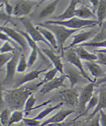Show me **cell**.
<instances>
[{"label":"cell","mask_w":106,"mask_h":126,"mask_svg":"<svg viewBox=\"0 0 106 126\" xmlns=\"http://www.w3.org/2000/svg\"><path fill=\"white\" fill-rule=\"evenodd\" d=\"M20 20L26 29L27 33L28 34H30V36L34 41L35 42L40 41L44 42L50 48V49H52L53 47L45 39L40 32L36 29V28L33 25L32 23L29 19H28L26 18L21 17L20 18Z\"/></svg>","instance_id":"obj_4"},{"label":"cell","mask_w":106,"mask_h":126,"mask_svg":"<svg viewBox=\"0 0 106 126\" xmlns=\"http://www.w3.org/2000/svg\"><path fill=\"white\" fill-rule=\"evenodd\" d=\"M17 31L19 32L20 34H21L26 38V39L28 43V45H29V46L32 48V49H37L39 51H41L40 49V48H38V47L37 46V44H36V42L32 39L30 36H29V34H28L27 32H26L25 31H23L22 30H17Z\"/></svg>","instance_id":"obj_33"},{"label":"cell","mask_w":106,"mask_h":126,"mask_svg":"<svg viewBox=\"0 0 106 126\" xmlns=\"http://www.w3.org/2000/svg\"><path fill=\"white\" fill-rule=\"evenodd\" d=\"M102 90H104V91H106V87H103V89H102Z\"/></svg>","instance_id":"obj_48"},{"label":"cell","mask_w":106,"mask_h":126,"mask_svg":"<svg viewBox=\"0 0 106 126\" xmlns=\"http://www.w3.org/2000/svg\"><path fill=\"white\" fill-rule=\"evenodd\" d=\"M23 111L21 110H15L11 115L8 126H11L15 123H18L23 119Z\"/></svg>","instance_id":"obj_28"},{"label":"cell","mask_w":106,"mask_h":126,"mask_svg":"<svg viewBox=\"0 0 106 126\" xmlns=\"http://www.w3.org/2000/svg\"><path fill=\"white\" fill-rule=\"evenodd\" d=\"M100 116L99 113H98L93 118L89 120V123L88 124L87 126H100Z\"/></svg>","instance_id":"obj_40"},{"label":"cell","mask_w":106,"mask_h":126,"mask_svg":"<svg viewBox=\"0 0 106 126\" xmlns=\"http://www.w3.org/2000/svg\"><path fill=\"white\" fill-rule=\"evenodd\" d=\"M41 65V64L38 66V67L37 69L30 72V73H28L26 74L25 76H23L22 77H21V78L19 79L16 83L15 86H14V88H20L22 85L27 83V82L31 81L36 79L39 78V75L41 73L46 71L48 67L51 65V64L47 66L46 68L40 70L39 69L40 68Z\"/></svg>","instance_id":"obj_13"},{"label":"cell","mask_w":106,"mask_h":126,"mask_svg":"<svg viewBox=\"0 0 106 126\" xmlns=\"http://www.w3.org/2000/svg\"><path fill=\"white\" fill-rule=\"evenodd\" d=\"M100 116V122L102 126H106V113L103 110H100L99 112Z\"/></svg>","instance_id":"obj_42"},{"label":"cell","mask_w":106,"mask_h":126,"mask_svg":"<svg viewBox=\"0 0 106 126\" xmlns=\"http://www.w3.org/2000/svg\"><path fill=\"white\" fill-rule=\"evenodd\" d=\"M33 4L31 2L21 1L17 3L13 7V15L17 17H21L26 15L31 11Z\"/></svg>","instance_id":"obj_16"},{"label":"cell","mask_w":106,"mask_h":126,"mask_svg":"<svg viewBox=\"0 0 106 126\" xmlns=\"http://www.w3.org/2000/svg\"><path fill=\"white\" fill-rule=\"evenodd\" d=\"M65 57L67 61H68L70 63L76 66L79 70V71L81 73L82 75L85 79L89 81L90 83H96L94 80L90 78V77H89L88 74L85 72L80 58L79 57L78 55L76 54V52L74 51V49L71 48V49L66 50V51L64 52V57Z\"/></svg>","instance_id":"obj_5"},{"label":"cell","mask_w":106,"mask_h":126,"mask_svg":"<svg viewBox=\"0 0 106 126\" xmlns=\"http://www.w3.org/2000/svg\"><path fill=\"white\" fill-rule=\"evenodd\" d=\"M99 1L98 0H91L90 2L92 4V10L93 12L95 14V12L97 10L99 4Z\"/></svg>","instance_id":"obj_43"},{"label":"cell","mask_w":106,"mask_h":126,"mask_svg":"<svg viewBox=\"0 0 106 126\" xmlns=\"http://www.w3.org/2000/svg\"><path fill=\"white\" fill-rule=\"evenodd\" d=\"M95 83H90L86 85L82 90L79 100V108L82 113H83L86 108V104L89 102V101L92 98L93 95V91Z\"/></svg>","instance_id":"obj_10"},{"label":"cell","mask_w":106,"mask_h":126,"mask_svg":"<svg viewBox=\"0 0 106 126\" xmlns=\"http://www.w3.org/2000/svg\"><path fill=\"white\" fill-rule=\"evenodd\" d=\"M76 17L85 20H89V19H95L96 16L88 6L82 5L76 11Z\"/></svg>","instance_id":"obj_22"},{"label":"cell","mask_w":106,"mask_h":126,"mask_svg":"<svg viewBox=\"0 0 106 126\" xmlns=\"http://www.w3.org/2000/svg\"><path fill=\"white\" fill-rule=\"evenodd\" d=\"M84 64L85 67L90 72L91 74L94 77V79L95 82L97 81V79L103 78L106 76V74L104 70L97 63L94 61H84Z\"/></svg>","instance_id":"obj_17"},{"label":"cell","mask_w":106,"mask_h":126,"mask_svg":"<svg viewBox=\"0 0 106 126\" xmlns=\"http://www.w3.org/2000/svg\"><path fill=\"white\" fill-rule=\"evenodd\" d=\"M58 72H59L58 70H57L56 68L52 69L50 71L47 72L45 74L44 79H43L39 83H38L36 85L37 88L42 85H44L46 83H48V82H49L51 80L53 79L55 77V76H56L57 73Z\"/></svg>","instance_id":"obj_27"},{"label":"cell","mask_w":106,"mask_h":126,"mask_svg":"<svg viewBox=\"0 0 106 126\" xmlns=\"http://www.w3.org/2000/svg\"><path fill=\"white\" fill-rule=\"evenodd\" d=\"M27 66V63L26 62V56L23 54L21 55L20 59L17 66V72L22 73L25 72Z\"/></svg>","instance_id":"obj_35"},{"label":"cell","mask_w":106,"mask_h":126,"mask_svg":"<svg viewBox=\"0 0 106 126\" xmlns=\"http://www.w3.org/2000/svg\"><path fill=\"white\" fill-rule=\"evenodd\" d=\"M67 78L66 75H61L60 77H55L51 81L48 82L42 86L40 93L42 94H45L53 90L58 89L60 87H66L64 80Z\"/></svg>","instance_id":"obj_12"},{"label":"cell","mask_w":106,"mask_h":126,"mask_svg":"<svg viewBox=\"0 0 106 126\" xmlns=\"http://www.w3.org/2000/svg\"><path fill=\"white\" fill-rule=\"evenodd\" d=\"M13 54L12 52L1 54V55H0V68L2 69V67L5 64H7L12 59Z\"/></svg>","instance_id":"obj_34"},{"label":"cell","mask_w":106,"mask_h":126,"mask_svg":"<svg viewBox=\"0 0 106 126\" xmlns=\"http://www.w3.org/2000/svg\"><path fill=\"white\" fill-rule=\"evenodd\" d=\"M38 54H39L41 56V57L42 58V59L44 61H46L45 60L46 58H45L44 55H42V52L41 51H39L37 49H34L32 50V52L30 56V58H28V60L27 61V66L31 67L34 64V63L37 60Z\"/></svg>","instance_id":"obj_31"},{"label":"cell","mask_w":106,"mask_h":126,"mask_svg":"<svg viewBox=\"0 0 106 126\" xmlns=\"http://www.w3.org/2000/svg\"><path fill=\"white\" fill-rule=\"evenodd\" d=\"M19 52L16 51L13 54L12 59L6 64V75L2 81L3 84H9L12 83L15 77L17 65L19 60Z\"/></svg>","instance_id":"obj_9"},{"label":"cell","mask_w":106,"mask_h":126,"mask_svg":"<svg viewBox=\"0 0 106 126\" xmlns=\"http://www.w3.org/2000/svg\"><path fill=\"white\" fill-rule=\"evenodd\" d=\"M63 105H64V103L62 101H61L59 103H57V104L54 105V106L48 107V108H46V109H45L44 110L41 111V112L38 115H37L36 117H34L33 119H34L35 120H40L44 118H45L46 116H47L48 114L51 113L53 110L60 108L61 106H62Z\"/></svg>","instance_id":"obj_26"},{"label":"cell","mask_w":106,"mask_h":126,"mask_svg":"<svg viewBox=\"0 0 106 126\" xmlns=\"http://www.w3.org/2000/svg\"><path fill=\"white\" fill-rule=\"evenodd\" d=\"M22 121L26 126H40L41 124L40 120H35L33 118H23Z\"/></svg>","instance_id":"obj_37"},{"label":"cell","mask_w":106,"mask_h":126,"mask_svg":"<svg viewBox=\"0 0 106 126\" xmlns=\"http://www.w3.org/2000/svg\"><path fill=\"white\" fill-rule=\"evenodd\" d=\"M47 126H64V124L63 123H52L48 124Z\"/></svg>","instance_id":"obj_45"},{"label":"cell","mask_w":106,"mask_h":126,"mask_svg":"<svg viewBox=\"0 0 106 126\" xmlns=\"http://www.w3.org/2000/svg\"><path fill=\"white\" fill-rule=\"evenodd\" d=\"M11 115V110L9 109H5L2 111L0 115V120L3 126H8Z\"/></svg>","instance_id":"obj_30"},{"label":"cell","mask_w":106,"mask_h":126,"mask_svg":"<svg viewBox=\"0 0 106 126\" xmlns=\"http://www.w3.org/2000/svg\"><path fill=\"white\" fill-rule=\"evenodd\" d=\"M98 32L97 30H91L89 31H81L78 34L71 36V37L73 38V42L69 45L64 48V51L71 49L73 47L85 43L86 41L95 37L98 34Z\"/></svg>","instance_id":"obj_6"},{"label":"cell","mask_w":106,"mask_h":126,"mask_svg":"<svg viewBox=\"0 0 106 126\" xmlns=\"http://www.w3.org/2000/svg\"><path fill=\"white\" fill-rule=\"evenodd\" d=\"M3 4L5 5V8L6 13L8 17V21L11 19L12 15H13V7L12 6V5L9 3L8 1H4Z\"/></svg>","instance_id":"obj_38"},{"label":"cell","mask_w":106,"mask_h":126,"mask_svg":"<svg viewBox=\"0 0 106 126\" xmlns=\"http://www.w3.org/2000/svg\"><path fill=\"white\" fill-rule=\"evenodd\" d=\"M36 100L37 99L34 96V93L32 94L27 100L25 106V108H24V110H23V113H25V115L26 117V116H28L31 114L32 110H35L36 109H39L43 106H45L47 105L48 103H50L51 101V100H49L45 102L42 103V104L36 106V107L34 108V106L36 103Z\"/></svg>","instance_id":"obj_19"},{"label":"cell","mask_w":106,"mask_h":126,"mask_svg":"<svg viewBox=\"0 0 106 126\" xmlns=\"http://www.w3.org/2000/svg\"><path fill=\"white\" fill-rule=\"evenodd\" d=\"M74 113H75V110H73L68 109L61 110L52 117L45 120L40 126H47L48 124L52 123H61L63 122L67 116Z\"/></svg>","instance_id":"obj_15"},{"label":"cell","mask_w":106,"mask_h":126,"mask_svg":"<svg viewBox=\"0 0 106 126\" xmlns=\"http://www.w3.org/2000/svg\"><path fill=\"white\" fill-rule=\"evenodd\" d=\"M106 76L105 77H103V78L98 79L95 83V85L96 86H98L99 85L102 84H106Z\"/></svg>","instance_id":"obj_44"},{"label":"cell","mask_w":106,"mask_h":126,"mask_svg":"<svg viewBox=\"0 0 106 126\" xmlns=\"http://www.w3.org/2000/svg\"><path fill=\"white\" fill-rule=\"evenodd\" d=\"M98 26L102 28L104 20L106 19V0H100L97 10Z\"/></svg>","instance_id":"obj_24"},{"label":"cell","mask_w":106,"mask_h":126,"mask_svg":"<svg viewBox=\"0 0 106 126\" xmlns=\"http://www.w3.org/2000/svg\"><path fill=\"white\" fill-rule=\"evenodd\" d=\"M98 59L95 62L97 64L106 66V54L103 52L98 53Z\"/></svg>","instance_id":"obj_41"},{"label":"cell","mask_w":106,"mask_h":126,"mask_svg":"<svg viewBox=\"0 0 106 126\" xmlns=\"http://www.w3.org/2000/svg\"><path fill=\"white\" fill-rule=\"evenodd\" d=\"M105 30H106V20L104 22L103 24V26L102 27V30L101 31H105Z\"/></svg>","instance_id":"obj_47"},{"label":"cell","mask_w":106,"mask_h":126,"mask_svg":"<svg viewBox=\"0 0 106 126\" xmlns=\"http://www.w3.org/2000/svg\"><path fill=\"white\" fill-rule=\"evenodd\" d=\"M93 53L94 52H103V53H105L106 54V48H104V49H96V50H94L93 51H92Z\"/></svg>","instance_id":"obj_46"},{"label":"cell","mask_w":106,"mask_h":126,"mask_svg":"<svg viewBox=\"0 0 106 126\" xmlns=\"http://www.w3.org/2000/svg\"><path fill=\"white\" fill-rule=\"evenodd\" d=\"M60 97L62 99V102L67 105L76 107L79 104V96L78 93L75 89L70 88L65 89L60 92Z\"/></svg>","instance_id":"obj_7"},{"label":"cell","mask_w":106,"mask_h":126,"mask_svg":"<svg viewBox=\"0 0 106 126\" xmlns=\"http://www.w3.org/2000/svg\"><path fill=\"white\" fill-rule=\"evenodd\" d=\"M1 32L6 34L9 37L20 45L23 50L26 51L28 49V44L26 38L19 32L7 26H1Z\"/></svg>","instance_id":"obj_11"},{"label":"cell","mask_w":106,"mask_h":126,"mask_svg":"<svg viewBox=\"0 0 106 126\" xmlns=\"http://www.w3.org/2000/svg\"><path fill=\"white\" fill-rule=\"evenodd\" d=\"M59 2V1H58V0H55V1H53L50 4L48 5L44 9H43L40 12L39 17L40 18H44L50 16L51 15L55 12Z\"/></svg>","instance_id":"obj_25"},{"label":"cell","mask_w":106,"mask_h":126,"mask_svg":"<svg viewBox=\"0 0 106 126\" xmlns=\"http://www.w3.org/2000/svg\"><path fill=\"white\" fill-rule=\"evenodd\" d=\"M42 52L49 58L52 61V63L54 64L55 68H56L61 74V75H65L64 72V65L63 64L60 58L61 56H56L51 49L48 48H42Z\"/></svg>","instance_id":"obj_18"},{"label":"cell","mask_w":106,"mask_h":126,"mask_svg":"<svg viewBox=\"0 0 106 126\" xmlns=\"http://www.w3.org/2000/svg\"><path fill=\"white\" fill-rule=\"evenodd\" d=\"M106 109V91L101 90L99 95V101L97 106L95 108L93 113L89 116L88 120L93 118L100 110Z\"/></svg>","instance_id":"obj_23"},{"label":"cell","mask_w":106,"mask_h":126,"mask_svg":"<svg viewBox=\"0 0 106 126\" xmlns=\"http://www.w3.org/2000/svg\"><path fill=\"white\" fill-rule=\"evenodd\" d=\"M37 25L45 28L50 31H51L53 33H54L56 37L57 43L61 47L62 51L61 56L63 58H64V45L67 38L74 33L82 29H71L67 28L63 26L55 25V24H47L44 22L38 23Z\"/></svg>","instance_id":"obj_2"},{"label":"cell","mask_w":106,"mask_h":126,"mask_svg":"<svg viewBox=\"0 0 106 126\" xmlns=\"http://www.w3.org/2000/svg\"><path fill=\"white\" fill-rule=\"evenodd\" d=\"M98 101H99V96H97V95H96V94H93L92 98H91V99L89 101V102L88 103V105L87 106V107H86V108L85 110L84 111L83 113H81L78 116V117H77L75 119V120L77 119H78V118H79L80 117H81V116L86 115L91 110L94 108L95 107L96 108V106H97V104H98Z\"/></svg>","instance_id":"obj_29"},{"label":"cell","mask_w":106,"mask_h":126,"mask_svg":"<svg viewBox=\"0 0 106 126\" xmlns=\"http://www.w3.org/2000/svg\"><path fill=\"white\" fill-rule=\"evenodd\" d=\"M93 47L96 48H106V40L99 42H85L75 47Z\"/></svg>","instance_id":"obj_32"},{"label":"cell","mask_w":106,"mask_h":126,"mask_svg":"<svg viewBox=\"0 0 106 126\" xmlns=\"http://www.w3.org/2000/svg\"><path fill=\"white\" fill-rule=\"evenodd\" d=\"M36 88V85L33 87H20L13 90H7L5 91L4 97L11 109L21 110L25 108L27 100Z\"/></svg>","instance_id":"obj_1"},{"label":"cell","mask_w":106,"mask_h":126,"mask_svg":"<svg viewBox=\"0 0 106 126\" xmlns=\"http://www.w3.org/2000/svg\"><path fill=\"white\" fill-rule=\"evenodd\" d=\"M102 86H103V87H106V84H104Z\"/></svg>","instance_id":"obj_49"},{"label":"cell","mask_w":106,"mask_h":126,"mask_svg":"<svg viewBox=\"0 0 106 126\" xmlns=\"http://www.w3.org/2000/svg\"><path fill=\"white\" fill-rule=\"evenodd\" d=\"M47 24H55L63 26L68 29H85L88 28H94L96 25H98L97 20L95 19H81L77 17H75L68 20L64 21L50 20L44 22Z\"/></svg>","instance_id":"obj_3"},{"label":"cell","mask_w":106,"mask_h":126,"mask_svg":"<svg viewBox=\"0 0 106 126\" xmlns=\"http://www.w3.org/2000/svg\"><path fill=\"white\" fill-rule=\"evenodd\" d=\"M36 28L37 30L40 32V33L42 35V36L44 37L45 39L50 44L53 48H54L55 49H56L57 48H58L57 41L56 40L53 34L49 30L38 25Z\"/></svg>","instance_id":"obj_21"},{"label":"cell","mask_w":106,"mask_h":126,"mask_svg":"<svg viewBox=\"0 0 106 126\" xmlns=\"http://www.w3.org/2000/svg\"><path fill=\"white\" fill-rule=\"evenodd\" d=\"M79 2V1L72 0L70 1L69 6L63 13L59 16L52 17V18L54 20L64 21L76 17V6Z\"/></svg>","instance_id":"obj_14"},{"label":"cell","mask_w":106,"mask_h":126,"mask_svg":"<svg viewBox=\"0 0 106 126\" xmlns=\"http://www.w3.org/2000/svg\"><path fill=\"white\" fill-rule=\"evenodd\" d=\"M64 72L67 78L69 79L71 88H73L77 84L86 83V80H88L82 75L80 72H79L71 65L67 64L65 65L64 66Z\"/></svg>","instance_id":"obj_8"},{"label":"cell","mask_w":106,"mask_h":126,"mask_svg":"<svg viewBox=\"0 0 106 126\" xmlns=\"http://www.w3.org/2000/svg\"></svg>","instance_id":"obj_50"},{"label":"cell","mask_w":106,"mask_h":126,"mask_svg":"<svg viewBox=\"0 0 106 126\" xmlns=\"http://www.w3.org/2000/svg\"><path fill=\"white\" fill-rule=\"evenodd\" d=\"M1 39L2 40V41H5L6 42H8L9 43H10L13 46V47H17L18 49H20V50H21L20 49V47H19L17 44L16 42L14 41L13 39H12V38L9 37L6 34L4 33V32H1Z\"/></svg>","instance_id":"obj_39"},{"label":"cell","mask_w":106,"mask_h":126,"mask_svg":"<svg viewBox=\"0 0 106 126\" xmlns=\"http://www.w3.org/2000/svg\"><path fill=\"white\" fill-rule=\"evenodd\" d=\"M74 51L78 55L80 59L86 61H96L98 59V56L93 52H89L84 47H76Z\"/></svg>","instance_id":"obj_20"},{"label":"cell","mask_w":106,"mask_h":126,"mask_svg":"<svg viewBox=\"0 0 106 126\" xmlns=\"http://www.w3.org/2000/svg\"><path fill=\"white\" fill-rule=\"evenodd\" d=\"M15 48L13 47L10 43L5 42L1 48V54H4L7 52H15Z\"/></svg>","instance_id":"obj_36"}]
</instances>
